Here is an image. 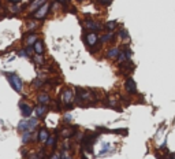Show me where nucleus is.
Returning a JSON list of instances; mask_svg holds the SVG:
<instances>
[{"label": "nucleus", "instance_id": "obj_16", "mask_svg": "<svg viewBox=\"0 0 175 159\" xmlns=\"http://www.w3.org/2000/svg\"><path fill=\"white\" fill-rule=\"evenodd\" d=\"M114 40H116L115 32H107V33H104L103 36H100V43H103V44L112 43Z\"/></svg>", "mask_w": 175, "mask_h": 159}, {"label": "nucleus", "instance_id": "obj_10", "mask_svg": "<svg viewBox=\"0 0 175 159\" xmlns=\"http://www.w3.org/2000/svg\"><path fill=\"white\" fill-rule=\"evenodd\" d=\"M19 108H21V114L23 118H30L32 114L34 113V108L32 107L30 104H28V103H25L22 100L21 103H19Z\"/></svg>", "mask_w": 175, "mask_h": 159}, {"label": "nucleus", "instance_id": "obj_27", "mask_svg": "<svg viewBox=\"0 0 175 159\" xmlns=\"http://www.w3.org/2000/svg\"><path fill=\"white\" fill-rule=\"evenodd\" d=\"M44 84H45V81H44L43 78H34L33 81H32V87L34 88V89H39V88H43Z\"/></svg>", "mask_w": 175, "mask_h": 159}, {"label": "nucleus", "instance_id": "obj_35", "mask_svg": "<svg viewBox=\"0 0 175 159\" xmlns=\"http://www.w3.org/2000/svg\"><path fill=\"white\" fill-rule=\"evenodd\" d=\"M22 155H23V157H26V155H28V152H26V149H22Z\"/></svg>", "mask_w": 175, "mask_h": 159}, {"label": "nucleus", "instance_id": "obj_23", "mask_svg": "<svg viewBox=\"0 0 175 159\" xmlns=\"http://www.w3.org/2000/svg\"><path fill=\"white\" fill-rule=\"evenodd\" d=\"M32 59H33L34 64H37V66H44V64H45V59H44V56H43V55L34 54L33 56H32Z\"/></svg>", "mask_w": 175, "mask_h": 159}, {"label": "nucleus", "instance_id": "obj_2", "mask_svg": "<svg viewBox=\"0 0 175 159\" xmlns=\"http://www.w3.org/2000/svg\"><path fill=\"white\" fill-rule=\"evenodd\" d=\"M6 78L8 80V82H10V85H11V88H13L15 92L22 93L23 82H22V80L15 74V73H6Z\"/></svg>", "mask_w": 175, "mask_h": 159}, {"label": "nucleus", "instance_id": "obj_21", "mask_svg": "<svg viewBox=\"0 0 175 159\" xmlns=\"http://www.w3.org/2000/svg\"><path fill=\"white\" fill-rule=\"evenodd\" d=\"M17 130L21 132V133H23V132H28V130H29V121H28V118L22 119L21 122L18 123V126H17Z\"/></svg>", "mask_w": 175, "mask_h": 159}, {"label": "nucleus", "instance_id": "obj_28", "mask_svg": "<svg viewBox=\"0 0 175 159\" xmlns=\"http://www.w3.org/2000/svg\"><path fill=\"white\" fill-rule=\"evenodd\" d=\"M97 3H99L100 6H104V7H108V6H111L112 0H97Z\"/></svg>", "mask_w": 175, "mask_h": 159}, {"label": "nucleus", "instance_id": "obj_31", "mask_svg": "<svg viewBox=\"0 0 175 159\" xmlns=\"http://www.w3.org/2000/svg\"><path fill=\"white\" fill-rule=\"evenodd\" d=\"M108 149H110V144H106V147H103V149H101L100 155H103V154H106V152H108Z\"/></svg>", "mask_w": 175, "mask_h": 159}, {"label": "nucleus", "instance_id": "obj_8", "mask_svg": "<svg viewBox=\"0 0 175 159\" xmlns=\"http://www.w3.org/2000/svg\"><path fill=\"white\" fill-rule=\"evenodd\" d=\"M39 40V34L36 33V32H29V33H25L23 34V44H25L26 47H33L34 43Z\"/></svg>", "mask_w": 175, "mask_h": 159}, {"label": "nucleus", "instance_id": "obj_22", "mask_svg": "<svg viewBox=\"0 0 175 159\" xmlns=\"http://www.w3.org/2000/svg\"><path fill=\"white\" fill-rule=\"evenodd\" d=\"M34 139V132H23L22 133V144H29L30 143V140Z\"/></svg>", "mask_w": 175, "mask_h": 159}, {"label": "nucleus", "instance_id": "obj_38", "mask_svg": "<svg viewBox=\"0 0 175 159\" xmlns=\"http://www.w3.org/2000/svg\"><path fill=\"white\" fill-rule=\"evenodd\" d=\"M77 2H78V3H84V2H85V0H77Z\"/></svg>", "mask_w": 175, "mask_h": 159}, {"label": "nucleus", "instance_id": "obj_33", "mask_svg": "<svg viewBox=\"0 0 175 159\" xmlns=\"http://www.w3.org/2000/svg\"><path fill=\"white\" fill-rule=\"evenodd\" d=\"M71 119H73V117L70 115V114H67V115L65 117V123L66 125H69V122H71Z\"/></svg>", "mask_w": 175, "mask_h": 159}, {"label": "nucleus", "instance_id": "obj_5", "mask_svg": "<svg viewBox=\"0 0 175 159\" xmlns=\"http://www.w3.org/2000/svg\"><path fill=\"white\" fill-rule=\"evenodd\" d=\"M84 40L88 47H96L100 43V36L97 34V32H88L84 36Z\"/></svg>", "mask_w": 175, "mask_h": 159}, {"label": "nucleus", "instance_id": "obj_6", "mask_svg": "<svg viewBox=\"0 0 175 159\" xmlns=\"http://www.w3.org/2000/svg\"><path fill=\"white\" fill-rule=\"evenodd\" d=\"M81 23H82L84 29H86L88 32H99L101 28H103V26H101L100 23L97 22V21H95V19H92V18L84 19Z\"/></svg>", "mask_w": 175, "mask_h": 159}, {"label": "nucleus", "instance_id": "obj_36", "mask_svg": "<svg viewBox=\"0 0 175 159\" xmlns=\"http://www.w3.org/2000/svg\"><path fill=\"white\" fill-rule=\"evenodd\" d=\"M163 159H173V158H171L170 155H168V157H164V158H163Z\"/></svg>", "mask_w": 175, "mask_h": 159}, {"label": "nucleus", "instance_id": "obj_18", "mask_svg": "<svg viewBox=\"0 0 175 159\" xmlns=\"http://www.w3.org/2000/svg\"><path fill=\"white\" fill-rule=\"evenodd\" d=\"M32 54H34V49L33 47H23L22 49H19V51H17V55L21 58H28V56H32Z\"/></svg>", "mask_w": 175, "mask_h": 159}, {"label": "nucleus", "instance_id": "obj_34", "mask_svg": "<svg viewBox=\"0 0 175 159\" xmlns=\"http://www.w3.org/2000/svg\"><path fill=\"white\" fill-rule=\"evenodd\" d=\"M28 159H41L39 157V154H32V155H28Z\"/></svg>", "mask_w": 175, "mask_h": 159}, {"label": "nucleus", "instance_id": "obj_17", "mask_svg": "<svg viewBox=\"0 0 175 159\" xmlns=\"http://www.w3.org/2000/svg\"><path fill=\"white\" fill-rule=\"evenodd\" d=\"M33 49H34V54H39V55H43L44 52H45V44H44V41L41 39H39L34 43L33 45Z\"/></svg>", "mask_w": 175, "mask_h": 159}, {"label": "nucleus", "instance_id": "obj_12", "mask_svg": "<svg viewBox=\"0 0 175 159\" xmlns=\"http://www.w3.org/2000/svg\"><path fill=\"white\" fill-rule=\"evenodd\" d=\"M48 113H49L48 104H37L36 107H34V114H36V117L39 119L44 118V117H45Z\"/></svg>", "mask_w": 175, "mask_h": 159}, {"label": "nucleus", "instance_id": "obj_39", "mask_svg": "<svg viewBox=\"0 0 175 159\" xmlns=\"http://www.w3.org/2000/svg\"><path fill=\"white\" fill-rule=\"evenodd\" d=\"M8 2H11V3H15V2H14V0H8Z\"/></svg>", "mask_w": 175, "mask_h": 159}, {"label": "nucleus", "instance_id": "obj_3", "mask_svg": "<svg viewBox=\"0 0 175 159\" xmlns=\"http://www.w3.org/2000/svg\"><path fill=\"white\" fill-rule=\"evenodd\" d=\"M97 139V133H90V132H86V133H84L82 139H81V147H82L84 149H86L88 152H93V141Z\"/></svg>", "mask_w": 175, "mask_h": 159}, {"label": "nucleus", "instance_id": "obj_7", "mask_svg": "<svg viewBox=\"0 0 175 159\" xmlns=\"http://www.w3.org/2000/svg\"><path fill=\"white\" fill-rule=\"evenodd\" d=\"M59 134H60V137H63V139H70V137H74L75 134H78V132H77V128H75V126L66 125L59 130Z\"/></svg>", "mask_w": 175, "mask_h": 159}, {"label": "nucleus", "instance_id": "obj_19", "mask_svg": "<svg viewBox=\"0 0 175 159\" xmlns=\"http://www.w3.org/2000/svg\"><path fill=\"white\" fill-rule=\"evenodd\" d=\"M45 145L48 147V148H52V149L56 148V145H58V134L56 133H51V134H49Z\"/></svg>", "mask_w": 175, "mask_h": 159}, {"label": "nucleus", "instance_id": "obj_9", "mask_svg": "<svg viewBox=\"0 0 175 159\" xmlns=\"http://www.w3.org/2000/svg\"><path fill=\"white\" fill-rule=\"evenodd\" d=\"M125 91L129 95H136L137 93V84L131 77H127L125 80Z\"/></svg>", "mask_w": 175, "mask_h": 159}, {"label": "nucleus", "instance_id": "obj_13", "mask_svg": "<svg viewBox=\"0 0 175 159\" xmlns=\"http://www.w3.org/2000/svg\"><path fill=\"white\" fill-rule=\"evenodd\" d=\"M36 133H37V141H39V143H41V144H45L47 140H48V137H49V134H51V132H49L47 128H44V126H43V128H40Z\"/></svg>", "mask_w": 175, "mask_h": 159}, {"label": "nucleus", "instance_id": "obj_14", "mask_svg": "<svg viewBox=\"0 0 175 159\" xmlns=\"http://www.w3.org/2000/svg\"><path fill=\"white\" fill-rule=\"evenodd\" d=\"M121 49H122L121 47H116V45L111 47L108 51H107L106 58H107V59H110V60H114V59L116 60V58H118V55H119V52H121Z\"/></svg>", "mask_w": 175, "mask_h": 159}, {"label": "nucleus", "instance_id": "obj_37", "mask_svg": "<svg viewBox=\"0 0 175 159\" xmlns=\"http://www.w3.org/2000/svg\"><path fill=\"white\" fill-rule=\"evenodd\" d=\"M170 157H171V158H173V159H175V152H174V154H171V155H170Z\"/></svg>", "mask_w": 175, "mask_h": 159}, {"label": "nucleus", "instance_id": "obj_25", "mask_svg": "<svg viewBox=\"0 0 175 159\" xmlns=\"http://www.w3.org/2000/svg\"><path fill=\"white\" fill-rule=\"evenodd\" d=\"M116 26H118V22H116V21H110V22H107L106 25H104V29H106L107 32H115Z\"/></svg>", "mask_w": 175, "mask_h": 159}, {"label": "nucleus", "instance_id": "obj_29", "mask_svg": "<svg viewBox=\"0 0 175 159\" xmlns=\"http://www.w3.org/2000/svg\"><path fill=\"white\" fill-rule=\"evenodd\" d=\"M48 159H60V152H52L51 155H48Z\"/></svg>", "mask_w": 175, "mask_h": 159}, {"label": "nucleus", "instance_id": "obj_24", "mask_svg": "<svg viewBox=\"0 0 175 159\" xmlns=\"http://www.w3.org/2000/svg\"><path fill=\"white\" fill-rule=\"evenodd\" d=\"M118 104H119V100L116 99V98H112V96H111V98L107 99V106H108V107L119 110V108H118Z\"/></svg>", "mask_w": 175, "mask_h": 159}, {"label": "nucleus", "instance_id": "obj_20", "mask_svg": "<svg viewBox=\"0 0 175 159\" xmlns=\"http://www.w3.org/2000/svg\"><path fill=\"white\" fill-rule=\"evenodd\" d=\"M26 32H34L36 30L37 28H39V21H36V19H33L32 18V21H28V22H26Z\"/></svg>", "mask_w": 175, "mask_h": 159}, {"label": "nucleus", "instance_id": "obj_26", "mask_svg": "<svg viewBox=\"0 0 175 159\" xmlns=\"http://www.w3.org/2000/svg\"><path fill=\"white\" fill-rule=\"evenodd\" d=\"M116 36H118L119 39L125 40V41H126V40L129 41V32H127L125 28H121V29H119V30H118V34H116Z\"/></svg>", "mask_w": 175, "mask_h": 159}, {"label": "nucleus", "instance_id": "obj_1", "mask_svg": "<svg viewBox=\"0 0 175 159\" xmlns=\"http://www.w3.org/2000/svg\"><path fill=\"white\" fill-rule=\"evenodd\" d=\"M74 100H75V91L71 89V88H65L62 95H60V103L66 108H71L74 106Z\"/></svg>", "mask_w": 175, "mask_h": 159}, {"label": "nucleus", "instance_id": "obj_32", "mask_svg": "<svg viewBox=\"0 0 175 159\" xmlns=\"http://www.w3.org/2000/svg\"><path fill=\"white\" fill-rule=\"evenodd\" d=\"M56 2H58V3H60L62 6H69L71 0H56Z\"/></svg>", "mask_w": 175, "mask_h": 159}, {"label": "nucleus", "instance_id": "obj_30", "mask_svg": "<svg viewBox=\"0 0 175 159\" xmlns=\"http://www.w3.org/2000/svg\"><path fill=\"white\" fill-rule=\"evenodd\" d=\"M60 159H73V157L67 154L66 151H62V152H60Z\"/></svg>", "mask_w": 175, "mask_h": 159}, {"label": "nucleus", "instance_id": "obj_15", "mask_svg": "<svg viewBox=\"0 0 175 159\" xmlns=\"http://www.w3.org/2000/svg\"><path fill=\"white\" fill-rule=\"evenodd\" d=\"M37 104H49V103L52 102L51 96H49V93H45V92H41L37 95Z\"/></svg>", "mask_w": 175, "mask_h": 159}, {"label": "nucleus", "instance_id": "obj_11", "mask_svg": "<svg viewBox=\"0 0 175 159\" xmlns=\"http://www.w3.org/2000/svg\"><path fill=\"white\" fill-rule=\"evenodd\" d=\"M48 2V0H32L30 3H29V8H28V13L29 15H32V14H34L37 10H39L40 7H43L45 3Z\"/></svg>", "mask_w": 175, "mask_h": 159}, {"label": "nucleus", "instance_id": "obj_4", "mask_svg": "<svg viewBox=\"0 0 175 159\" xmlns=\"http://www.w3.org/2000/svg\"><path fill=\"white\" fill-rule=\"evenodd\" d=\"M51 7H52V4H51L49 2H47L43 6V7H40L39 10L36 11V13L32 14L30 18H33V19H36V21H43V19L49 14V11H51Z\"/></svg>", "mask_w": 175, "mask_h": 159}]
</instances>
